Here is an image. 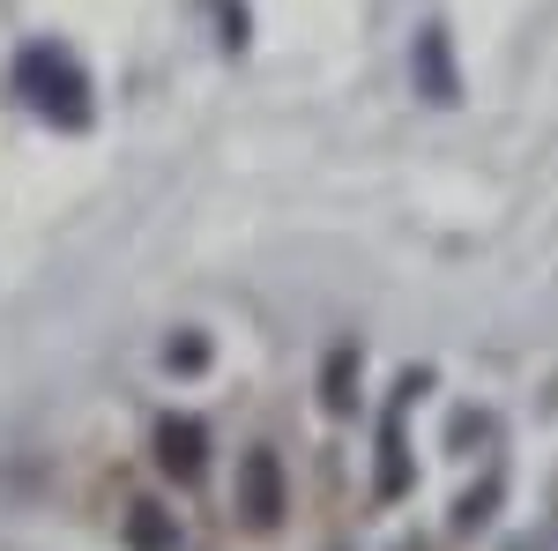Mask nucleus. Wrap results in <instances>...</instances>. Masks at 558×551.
I'll return each instance as SVG.
<instances>
[{"label":"nucleus","mask_w":558,"mask_h":551,"mask_svg":"<svg viewBox=\"0 0 558 551\" xmlns=\"http://www.w3.org/2000/svg\"><path fill=\"white\" fill-rule=\"evenodd\" d=\"M15 89L38 105L52 128H83L89 120V75L60 52V45H31V52L15 60Z\"/></svg>","instance_id":"f257e3e1"},{"label":"nucleus","mask_w":558,"mask_h":551,"mask_svg":"<svg viewBox=\"0 0 558 551\" xmlns=\"http://www.w3.org/2000/svg\"><path fill=\"white\" fill-rule=\"evenodd\" d=\"M239 522L246 529H276L283 522V463L268 447H246V463H239Z\"/></svg>","instance_id":"f03ea898"},{"label":"nucleus","mask_w":558,"mask_h":551,"mask_svg":"<svg viewBox=\"0 0 558 551\" xmlns=\"http://www.w3.org/2000/svg\"><path fill=\"white\" fill-rule=\"evenodd\" d=\"M157 463H165V477L194 484V477L209 469V424H202V418H186V410L157 418Z\"/></svg>","instance_id":"7ed1b4c3"},{"label":"nucleus","mask_w":558,"mask_h":551,"mask_svg":"<svg viewBox=\"0 0 558 551\" xmlns=\"http://www.w3.org/2000/svg\"><path fill=\"white\" fill-rule=\"evenodd\" d=\"M417 89H425L432 105H439V97H454V68H447V38H439V31L417 38Z\"/></svg>","instance_id":"20e7f679"},{"label":"nucleus","mask_w":558,"mask_h":551,"mask_svg":"<svg viewBox=\"0 0 558 551\" xmlns=\"http://www.w3.org/2000/svg\"><path fill=\"white\" fill-rule=\"evenodd\" d=\"M410 492V447H402V424L380 432V500H402Z\"/></svg>","instance_id":"39448f33"},{"label":"nucleus","mask_w":558,"mask_h":551,"mask_svg":"<svg viewBox=\"0 0 558 551\" xmlns=\"http://www.w3.org/2000/svg\"><path fill=\"white\" fill-rule=\"evenodd\" d=\"M320 395H328L336 410H357V350H336V358H328V373H320Z\"/></svg>","instance_id":"423d86ee"},{"label":"nucleus","mask_w":558,"mask_h":551,"mask_svg":"<svg viewBox=\"0 0 558 551\" xmlns=\"http://www.w3.org/2000/svg\"><path fill=\"white\" fill-rule=\"evenodd\" d=\"M128 544H134V551H172V544H179V537H172V514L134 507V514H128Z\"/></svg>","instance_id":"0eeeda50"},{"label":"nucleus","mask_w":558,"mask_h":551,"mask_svg":"<svg viewBox=\"0 0 558 551\" xmlns=\"http://www.w3.org/2000/svg\"><path fill=\"white\" fill-rule=\"evenodd\" d=\"M209 366V343L202 336H172V373H202Z\"/></svg>","instance_id":"6e6552de"},{"label":"nucleus","mask_w":558,"mask_h":551,"mask_svg":"<svg viewBox=\"0 0 558 551\" xmlns=\"http://www.w3.org/2000/svg\"><path fill=\"white\" fill-rule=\"evenodd\" d=\"M492 500H499V484H484V492H470V500H462V514H454V522H462V529H476V522H484V514H492Z\"/></svg>","instance_id":"1a4fd4ad"},{"label":"nucleus","mask_w":558,"mask_h":551,"mask_svg":"<svg viewBox=\"0 0 558 551\" xmlns=\"http://www.w3.org/2000/svg\"><path fill=\"white\" fill-rule=\"evenodd\" d=\"M336 551H350V544H336Z\"/></svg>","instance_id":"9d476101"}]
</instances>
